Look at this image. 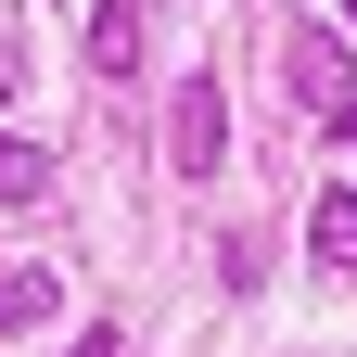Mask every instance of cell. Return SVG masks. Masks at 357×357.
<instances>
[{
    "label": "cell",
    "instance_id": "ba28073f",
    "mask_svg": "<svg viewBox=\"0 0 357 357\" xmlns=\"http://www.w3.org/2000/svg\"><path fill=\"white\" fill-rule=\"evenodd\" d=\"M13 89H26V52H13V38H0V102H13Z\"/></svg>",
    "mask_w": 357,
    "mask_h": 357
},
{
    "label": "cell",
    "instance_id": "277c9868",
    "mask_svg": "<svg viewBox=\"0 0 357 357\" xmlns=\"http://www.w3.org/2000/svg\"><path fill=\"white\" fill-rule=\"evenodd\" d=\"M89 64H102V77L141 64V0H89Z\"/></svg>",
    "mask_w": 357,
    "mask_h": 357
},
{
    "label": "cell",
    "instance_id": "7a4b0ae2",
    "mask_svg": "<svg viewBox=\"0 0 357 357\" xmlns=\"http://www.w3.org/2000/svg\"><path fill=\"white\" fill-rule=\"evenodd\" d=\"M217 153H230V89H217V77H178L166 89V166L178 178H217Z\"/></svg>",
    "mask_w": 357,
    "mask_h": 357
},
{
    "label": "cell",
    "instance_id": "6da1fadb",
    "mask_svg": "<svg viewBox=\"0 0 357 357\" xmlns=\"http://www.w3.org/2000/svg\"><path fill=\"white\" fill-rule=\"evenodd\" d=\"M281 89H294V115H319L332 141H357V52H344V26H294L281 38Z\"/></svg>",
    "mask_w": 357,
    "mask_h": 357
},
{
    "label": "cell",
    "instance_id": "8992f818",
    "mask_svg": "<svg viewBox=\"0 0 357 357\" xmlns=\"http://www.w3.org/2000/svg\"><path fill=\"white\" fill-rule=\"evenodd\" d=\"M0 204H52V153H38V141H0Z\"/></svg>",
    "mask_w": 357,
    "mask_h": 357
},
{
    "label": "cell",
    "instance_id": "5b68a950",
    "mask_svg": "<svg viewBox=\"0 0 357 357\" xmlns=\"http://www.w3.org/2000/svg\"><path fill=\"white\" fill-rule=\"evenodd\" d=\"M52 306H64V281H52V268H0V344H13V332H38Z\"/></svg>",
    "mask_w": 357,
    "mask_h": 357
},
{
    "label": "cell",
    "instance_id": "52a82bcc",
    "mask_svg": "<svg viewBox=\"0 0 357 357\" xmlns=\"http://www.w3.org/2000/svg\"><path fill=\"white\" fill-rule=\"evenodd\" d=\"M64 357H128V332H115V319H102V332H77V344H64Z\"/></svg>",
    "mask_w": 357,
    "mask_h": 357
},
{
    "label": "cell",
    "instance_id": "9c48e42d",
    "mask_svg": "<svg viewBox=\"0 0 357 357\" xmlns=\"http://www.w3.org/2000/svg\"><path fill=\"white\" fill-rule=\"evenodd\" d=\"M344 38H357V0H344Z\"/></svg>",
    "mask_w": 357,
    "mask_h": 357
},
{
    "label": "cell",
    "instance_id": "3957f363",
    "mask_svg": "<svg viewBox=\"0 0 357 357\" xmlns=\"http://www.w3.org/2000/svg\"><path fill=\"white\" fill-rule=\"evenodd\" d=\"M306 255H319V268H357V192H344V178L306 204Z\"/></svg>",
    "mask_w": 357,
    "mask_h": 357
}]
</instances>
